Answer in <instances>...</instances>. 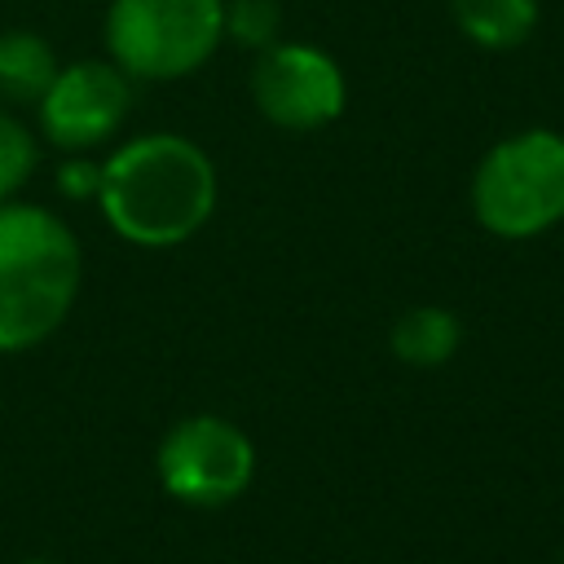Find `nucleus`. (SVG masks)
Returning a JSON list of instances; mask_svg holds the SVG:
<instances>
[{
  "mask_svg": "<svg viewBox=\"0 0 564 564\" xmlns=\"http://www.w3.org/2000/svg\"><path fill=\"white\" fill-rule=\"evenodd\" d=\"M454 26L489 53L516 48L538 26V0H449Z\"/></svg>",
  "mask_w": 564,
  "mask_h": 564,
  "instance_id": "obj_10",
  "label": "nucleus"
},
{
  "mask_svg": "<svg viewBox=\"0 0 564 564\" xmlns=\"http://www.w3.org/2000/svg\"><path fill=\"white\" fill-rule=\"evenodd\" d=\"M282 31V4L278 0H225V40L260 53Z\"/></svg>",
  "mask_w": 564,
  "mask_h": 564,
  "instance_id": "obj_12",
  "label": "nucleus"
},
{
  "mask_svg": "<svg viewBox=\"0 0 564 564\" xmlns=\"http://www.w3.org/2000/svg\"><path fill=\"white\" fill-rule=\"evenodd\" d=\"M57 66L62 62L40 31H0V106H35Z\"/></svg>",
  "mask_w": 564,
  "mask_h": 564,
  "instance_id": "obj_9",
  "label": "nucleus"
},
{
  "mask_svg": "<svg viewBox=\"0 0 564 564\" xmlns=\"http://www.w3.org/2000/svg\"><path fill=\"white\" fill-rule=\"evenodd\" d=\"M471 216L502 242L555 229L564 220V132L524 128L494 141L471 172Z\"/></svg>",
  "mask_w": 564,
  "mask_h": 564,
  "instance_id": "obj_3",
  "label": "nucleus"
},
{
  "mask_svg": "<svg viewBox=\"0 0 564 564\" xmlns=\"http://www.w3.org/2000/svg\"><path fill=\"white\" fill-rule=\"evenodd\" d=\"M35 163H40L35 132L9 106H0V203L13 198L35 176Z\"/></svg>",
  "mask_w": 564,
  "mask_h": 564,
  "instance_id": "obj_11",
  "label": "nucleus"
},
{
  "mask_svg": "<svg viewBox=\"0 0 564 564\" xmlns=\"http://www.w3.org/2000/svg\"><path fill=\"white\" fill-rule=\"evenodd\" d=\"M97 185H101V163H88L75 154L57 167V189L66 198H97Z\"/></svg>",
  "mask_w": 564,
  "mask_h": 564,
  "instance_id": "obj_13",
  "label": "nucleus"
},
{
  "mask_svg": "<svg viewBox=\"0 0 564 564\" xmlns=\"http://www.w3.org/2000/svg\"><path fill=\"white\" fill-rule=\"evenodd\" d=\"M84 247L75 229L40 203H0V357L40 348L75 308Z\"/></svg>",
  "mask_w": 564,
  "mask_h": 564,
  "instance_id": "obj_2",
  "label": "nucleus"
},
{
  "mask_svg": "<svg viewBox=\"0 0 564 564\" xmlns=\"http://www.w3.org/2000/svg\"><path fill=\"white\" fill-rule=\"evenodd\" d=\"M101 40L128 79H185L225 44V0H110Z\"/></svg>",
  "mask_w": 564,
  "mask_h": 564,
  "instance_id": "obj_4",
  "label": "nucleus"
},
{
  "mask_svg": "<svg viewBox=\"0 0 564 564\" xmlns=\"http://www.w3.org/2000/svg\"><path fill=\"white\" fill-rule=\"evenodd\" d=\"M463 344V322L441 308V304H414L405 308L392 330H388V348L401 366H414V370H436L445 366Z\"/></svg>",
  "mask_w": 564,
  "mask_h": 564,
  "instance_id": "obj_8",
  "label": "nucleus"
},
{
  "mask_svg": "<svg viewBox=\"0 0 564 564\" xmlns=\"http://www.w3.org/2000/svg\"><path fill=\"white\" fill-rule=\"evenodd\" d=\"M132 110V79L110 57H79L57 66L35 101L40 137L66 154H88L119 132Z\"/></svg>",
  "mask_w": 564,
  "mask_h": 564,
  "instance_id": "obj_7",
  "label": "nucleus"
},
{
  "mask_svg": "<svg viewBox=\"0 0 564 564\" xmlns=\"http://www.w3.org/2000/svg\"><path fill=\"white\" fill-rule=\"evenodd\" d=\"M159 485L172 502L216 511L229 507L256 476L251 436L220 414H189L167 427L154 454Z\"/></svg>",
  "mask_w": 564,
  "mask_h": 564,
  "instance_id": "obj_5",
  "label": "nucleus"
},
{
  "mask_svg": "<svg viewBox=\"0 0 564 564\" xmlns=\"http://www.w3.org/2000/svg\"><path fill=\"white\" fill-rule=\"evenodd\" d=\"M251 101L282 132H317L348 106V79L339 62L304 40H273L251 62Z\"/></svg>",
  "mask_w": 564,
  "mask_h": 564,
  "instance_id": "obj_6",
  "label": "nucleus"
},
{
  "mask_svg": "<svg viewBox=\"0 0 564 564\" xmlns=\"http://www.w3.org/2000/svg\"><path fill=\"white\" fill-rule=\"evenodd\" d=\"M216 163L181 132H141L101 159L97 212L132 247L189 242L216 212Z\"/></svg>",
  "mask_w": 564,
  "mask_h": 564,
  "instance_id": "obj_1",
  "label": "nucleus"
},
{
  "mask_svg": "<svg viewBox=\"0 0 564 564\" xmlns=\"http://www.w3.org/2000/svg\"><path fill=\"white\" fill-rule=\"evenodd\" d=\"M22 564H53V560H44V555H35V560H22Z\"/></svg>",
  "mask_w": 564,
  "mask_h": 564,
  "instance_id": "obj_14",
  "label": "nucleus"
}]
</instances>
